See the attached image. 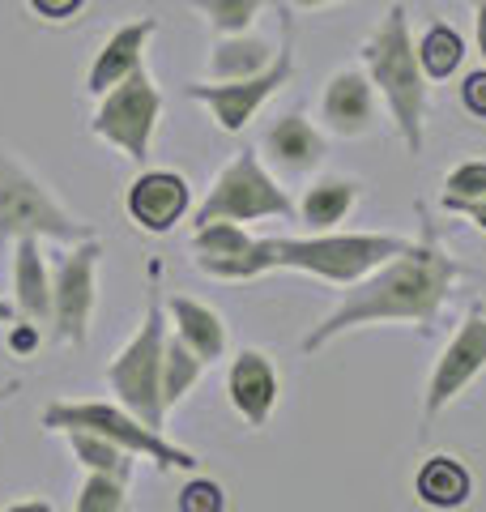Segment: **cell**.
<instances>
[{
    "label": "cell",
    "instance_id": "cell-31",
    "mask_svg": "<svg viewBox=\"0 0 486 512\" xmlns=\"http://www.w3.org/2000/svg\"><path fill=\"white\" fill-rule=\"evenodd\" d=\"M461 103H465V111H469V116L486 120V69L469 73L465 82H461Z\"/></svg>",
    "mask_w": 486,
    "mask_h": 512
},
{
    "label": "cell",
    "instance_id": "cell-35",
    "mask_svg": "<svg viewBox=\"0 0 486 512\" xmlns=\"http://www.w3.org/2000/svg\"><path fill=\"white\" fill-rule=\"evenodd\" d=\"M5 512H56L47 500H22V504H9Z\"/></svg>",
    "mask_w": 486,
    "mask_h": 512
},
{
    "label": "cell",
    "instance_id": "cell-15",
    "mask_svg": "<svg viewBox=\"0 0 486 512\" xmlns=\"http://www.w3.org/2000/svg\"><path fill=\"white\" fill-rule=\"evenodd\" d=\"M226 393L248 427H265L278 406V367L265 350H239L226 372Z\"/></svg>",
    "mask_w": 486,
    "mask_h": 512
},
{
    "label": "cell",
    "instance_id": "cell-10",
    "mask_svg": "<svg viewBox=\"0 0 486 512\" xmlns=\"http://www.w3.org/2000/svg\"><path fill=\"white\" fill-rule=\"evenodd\" d=\"M99 239L69 244L56 256L52 274V342L60 346H86L90 342V316L99 299Z\"/></svg>",
    "mask_w": 486,
    "mask_h": 512
},
{
    "label": "cell",
    "instance_id": "cell-12",
    "mask_svg": "<svg viewBox=\"0 0 486 512\" xmlns=\"http://www.w3.org/2000/svg\"><path fill=\"white\" fill-rule=\"evenodd\" d=\"M124 210L150 235H167L192 210V188L180 171H141L124 192Z\"/></svg>",
    "mask_w": 486,
    "mask_h": 512
},
{
    "label": "cell",
    "instance_id": "cell-18",
    "mask_svg": "<svg viewBox=\"0 0 486 512\" xmlns=\"http://www.w3.org/2000/svg\"><path fill=\"white\" fill-rule=\"evenodd\" d=\"M167 325L171 333L180 338L192 355H197L201 363H214L226 355V320L209 308V303L201 299H188V295H171L167 303Z\"/></svg>",
    "mask_w": 486,
    "mask_h": 512
},
{
    "label": "cell",
    "instance_id": "cell-16",
    "mask_svg": "<svg viewBox=\"0 0 486 512\" xmlns=\"http://www.w3.org/2000/svg\"><path fill=\"white\" fill-rule=\"evenodd\" d=\"M320 111L333 133L359 137L371 128V120H376V86H371V77L359 69L337 73V77H329V86H324Z\"/></svg>",
    "mask_w": 486,
    "mask_h": 512
},
{
    "label": "cell",
    "instance_id": "cell-36",
    "mask_svg": "<svg viewBox=\"0 0 486 512\" xmlns=\"http://www.w3.org/2000/svg\"><path fill=\"white\" fill-rule=\"evenodd\" d=\"M13 320H22L18 308H13V299H0V325H13Z\"/></svg>",
    "mask_w": 486,
    "mask_h": 512
},
{
    "label": "cell",
    "instance_id": "cell-29",
    "mask_svg": "<svg viewBox=\"0 0 486 512\" xmlns=\"http://www.w3.org/2000/svg\"><path fill=\"white\" fill-rule=\"evenodd\" d=\"M180 512H226V491L214 478H192L180 491Z\"/></svg>",
    "mask_w": 486,
    "mask_h": 512
},
{
    "label": "cell",
    "instance_id": "cell-33",
    "mask_svg": "<svg viewBox=\"0 0 486 512\" xmlns=\"http://www.w3.org/2000/svg\"><path fill=\"white\" fill-rule=\"evenodd\" d=\"M9 346L18 350V355H30V350L39 346V325H30V320H26V325H18L9 333Z\"/></svg>",
    "mask_w": 486,
    "mask_h": 512
},
{
    "label": "cell",
    "instance_id": "cell-28",
    "mask_svg": "<svg viewBox=\"0 0 486 512\" xmlns=\"http://www.w3.org/2000/svg\"><path fill=\"white\" fill-rule=\"evenodd\" d=\"M444 201H486V163H482V158L448 171Z\"/></svg>",
    "mask_w": 486,
    "mask_h": 512
},
{
    "label": "cell",
    "instance_id": "cell-17",
    "mask_svg": "<svg viewBox=\"0 0 486 512\" xmlns=\"http://www.w3.org/2000/svg\"><path fill=\"white\" fill-rule=\"evenodd\" d=\"M13 308L30 325H52V278L39 239H13Z\"/></svg>",
    "mask_w": 486,
    "mask_h": 512
},
{
    "label": "cell",
    "instance_id": "cell-27",
    "mask_svg": "<svg viewBox=\"0 0 486 512\" xmlns=\"http://www.w3.org/2000/svg\"><path fill=\"white\" fill-rule=\"evenodd\" d=\"M124 500H128V478L86 474V478H81L73 512H124Z\"/></svg>",
    "mask_w": 486,
    "mask_h": 512
},
{
    "label": "cell",
    "instance_id": "cell-11",
    "mask_svg": "<svg viewBox=\"0 0 486 512\" xmlns=\"http://www.w3.org/2000/svg\"><path fill=\"white\" fill-rule=\"evenodd\" d=\"M482 372H486V316H465L457 325V333H452V342L444 346L431 380H427L423 414L435 419V414L457 402Z\"/></svg>",
    "mask_w": 486,
    "mask_h": 512
},
{
    "label": "cell",
    "instance_id": "cell-5",
    "mask_svg": "<svg viewBox=\"0 0 486 512\" xmlns=\"http://www.w3.org/2000/svg\"><path fill=\"white\" fill-rule=\"evenodd\" d=\"M167 333H171L167 308H162L158 295H150L141 329L107 363V384L116 393V402L154 431H162V419H167V402H162V350H167Z\"/></svg>",
    "mask_w": 486,
    "mask_h": 512
},
{
    "label": "cell",
    "instance_id": "cell-20",
    "mask_svg": "<svg viewBox=\"0 0 486 512\" xmlns=\"http://www.w3.org/2000/svg\"><path fill=\"white\" fill-rule=\"evenodd\" d=\"M414 491L418 500H423L427 508H461L469 504V495H474V474H469L457 457H427L423 470H418L414 478Z\"/></svg>",
    "mask_w": 486,
    "mask_h": 512
},
{
    "label": "cell",
    "instance_id": "cell-30",
    "mask_svg": "<svg viewBox=\"0 0 486 512\" xmlns=\"http://www.w3.org/2000/svg\"><path fill=\"white\" fill-rule=\"evenodd\" d=\"M26 5L43 22H69V18H77V13L86 9V0H26Z\"/></svg>",
    "mask_w": 486,
    "mask_h": 512
},
{
    "label": "cell",
    "instance_id": "cell-8",
    "mask_svg": "<svg viewBox=\"0 0 486 512\" xmlns=\"http://www.w3.org/2000/svg\"><path fill=\"white\" fill-rule=\"evenodd\" d=\"M158 116H162V90L154 86V73L141 64L133 77H124L116 90H107L99 99L90 133L103 137L107 146H116L133 163H145L158 133Z\"/></svg>",
    "mask_w": 486,
    "mask_h": 512
},
{
    "label": "cell",
    "instance_id": "cell-3",
    "mask_svg": "<svg viewBox=\"0 0 486 512\" xmlns=\"http://www.w3.org/2000/svg\"><path fill=\"white\" fill-rule=\"evenodd\" d=\"M363 64L376 94L393 111V124L410 154H423V124H427V73L418 64L410 39V13L393 5L376 26V35L363 43Z\"/></svg>",
    "mask_w": 486,
    "mask_h": 512
},
{
    "label": "cell",
    "instance_id": "cell-13",
    "mask_svg": "<svg viewBox=\"0 0 486 512\" xmlns=\"http://www.w3.org/2000/svg\"><path fill=\"white\" fill-rule=\"evenodd\" d=\"M154 30H158L154 18H137V22H128L120 30H111V35L103 39V47L94 52L90 69H86V94L103 99V94L116 90L124 77H133L145 64V43L154 39Z\"/></svg>",
    "mask_w": 486,
    "mask_h": 512
},
{
    "label": "cell",
    "instance_id": "cell-34",
    "mask_svg": "<svg viewBox=\"0 0 486 512\" xmlns=\"http://www.w3.org/2000/svg\"><path fill=\"white\" fill-rule=\"evenodd\" d=\"M474 30H478V52L486 60V0H478V13H474Z\"/></svg>",
    "mask_w": 486,
    "mask_h": 512
},
{
    "label": "cell",
    "instance_id": "cell-1",
    "mask_svg": "<svg viewBox=\"0 0 486 512\" xmlns=\"http://www.w3.org/2000/svg\"><path fill=\"white\" fill-rule=\"evenodd\" d=\"M457 278H461V265L448 256L440 235L427 222L418 244H405V252H397L376 274H367L363 282L350 286L342 308L329 312L303 338V355H316L320 346H329L350 329L384 325V320H410L418 329H431L435 316L444 312V299Z\"/></svg>",
    "mask_w": 486,
    "mask_h": 512
},
{
    "label": "cell",
    "instance_id": "cell-14",
    "mask_svg": "<svg viewBox=\"0 0 486 512\" xmlns=\"http://www.w3.org/2000/svg\"><path fill=\"white\" fill-rule=\"evenodd\" d=\"M252 252H256V235H248L239 222H209V227H197V235H192V261H197V269L222 282L256 278Z\"/></svg>",
    "mask_w": 486,
    "mask_h": 512
},
{
    "label": "cell",
    "instance_id": "cell-7",
    "mask_svg": "<svg viewBox=\"0 0 486 512\" xmlns=\"http://www.w3.org/2000/svg\"><path fill=\"white\" fill-rule=\"evenodd\" d=\"M261 218H295V201L286 197V188L265 171L256 150H239L231 163L218 171V180L209 184L205 201L197 205V227L209 222H261Z\"/></svg>",
    "mask_w": 486,
    "mask_h": 512
},
{
    "label": "cell",
    "instance_id": "cell-22",
    "mask_svg": "<svg viewBox=\"0 0 486 512\" xmlns=\"http://www.w3.org/2000/svg\"><path fill=\"white\" fill-rule=\"evenodd\" d=\"M354 201H359V184L354 180H316L312 188L303 192V205H299V218L307 222V231L312 235H324L333 231L337 222H346V214L354 210Z\"/></svg>",
    "mask_w": 486,
    "mask_h": 512
},
{
    "label": "cell",
    "instance_id": "cell-19",
    "mask_svg": "<svg viewBox=\"0 0 486 512\" xmlns=\"http://www.w3.org/2000/svg\"><path fill=\"white\" fill-rule=\"evenodd\" d=\"M265 158L273 167H282L290 175H303V171H312L320 167V158H324V137L312 128V120H303V116H278L273 120V128L265 133Z\"/></svg>",
    "mask_w": 486,
    "mask_h": 512
},
{
    "label": "cell",
    "instance_id": "cell-23",
    "mask_svg": "<svg viewBox=\"0 0 486 512\" xmlns=\"http://www.w3.org/2000/svg\"><path fill=\"white\" fill-rule=\"evenodd\" d=\"M64 440H69L77 466L86 474H111V478H133V457L124 453L120 444H111L103 436H94V431H64Z\"/></svg>",
    "mask_w": 486,
    "mask_h": 512
},
{
    "label": "cell",
    "instance_id": "cell-4",
    "mask_svg": "<svg viewBox=\"0 0 486 512\" xmlns=\"http://www.w3.org/2000/svg\"><path fill=\"white\" fill-rule=\"evenodd\" d=\"M52 239L86 244L94 227L64 210V201L13 154H0V239Z\"/></svg>",
    "mask_w": 486,
    "mask_h": 512
},
{
    "label": "cell",
    "instance_id": "cell-9",
    "mask_svg": "<svg viewBox=\"0 0 486 512\" xmlns=\"http://www.w3.org/2000/svg\"><path fill=\"white\" fill-rule=\"evenodd\" d=\"M290 77H295V26H290V18H282V47L265 73L243 77V82H192V86H184V94L192 103L209 107V116L218 120L222 133H243L248 120L290 82Z\"/></svg>",
    "mask_w": 486,
    "mask_h": 512
},
{
    "label": "cell",
    "instance_id": "cell-25",
    "mask_svg": "<svg viewBox=\"0 0 486 512\" xmlns=\"http://www.w3.org/2000/svg\"><path fill=\"white\" fill-rule=\"evenodd\" d=\"M414 52H418V64H423V73L431 77V82H444V77H452V73L461 69L465 43H461V35H457L452 26L435 22L427 35L414 43Z\"/></svg>",
    "mask_w": 486,
    "mask_h": 512
},
{
    "label": "cell",
    "instance_id": "cell-2",
    "mask_svg": "<svg viewBox=\"0 0 486 512\" xmlns=\"http://www.w3.org/2000/svg\"><path fill=\"white\" fill-rule=\"evenodd\" d=\"M397 252H405L401 235H342V231H324V235H269L256 239L252 269L256 278L269 269H299L337 286H354L367 274H376L384 261H393Z\"/></svg>",
    "mask_w": 486,
    "mask_h": 512
},
{
    "label": "cell",
    "instance_id": "cell-6",
    "mask_svg": "<svg viewBox=\"0 0 486 512\" xmlns=\"http://www.w3.org/2000/svg\"><path fill=\"white\" fill-rule=\"evenodd\" d=\"M47 431H94L111 444H120L128 457H150L158 470H197V453L171 444L162 431L145 427L137 414H128L120 402H52L43 410Z\"/></svg>",
    "mask_w": 486,
    "mask_h": 512
},
{
    "label": "cell",
    "instance_id": "cell-37",
    "mask_svg": "<svg viewBox=\"0 0 486 512\" xmlns=\"http://www.w3.org/2000/svg\"><path fill=\"white\" fill-rule=\"evenodd\" d=\"M295 9H324V5H333V0H290Z\"/></svg>",
    "mask_w": 486,
    "mask_h": 512
},
{
    "label": "cell",
    "instance_id": "cell-21",
    "mask_svg": "<svg viewBox=\"0 0 486 512\" xmlns=\"http://www.w3.org/2000/svg\"><path fill=\"white\" fill-rule=\"evenodd\" d=\"M273 47L261 35H222L209 52V77L214 82H243V77H256L273 64Z\"/></svg>",
    "mask_w": 486,
    "mask_h": 512
},
{
    "label": "cell",
    "instance_id": "cell-24",
    "mask_svg": "<svg viewBox=\"0 0 486 512\" xmlns=\"http://www.w3.org/2000/svg\"><path fill=\"white\" fill-rule=\"evenodd\" d=\"M201 372H205V363L192 355L175 333H167V350H162V402H167V410L180 406L184 397L197 389Z\"/></svg>",
    "mask_w": 486,
    "mask_h": 512
},
{
    "label": "cell",
    "instance_id": "cell-38",
    "mask_svg": "<svg viewBox=\"0 0 486 512\" xmlns=\"http://www.w3.org/2000/svg\"><path fill=\"white\" fill-rule=\"evenodd\" d=\"M9 393H18V384H0V402H5Z\"/></svg>",
    "mask_w": 486,
    "mask_h": 512
},
{
    "label": "cell",
    "instance_id": "cell-26",
    "mask_svg": "<svg viewBox=\"0 0 486 512\" xmlns=\"http://www.w3.org/2000/svg\"><path fill=\"white\" fill-rule=\"evenodd\" d=\"M201 18L218 30V35H248V26L256 22L269 0H188Z\"/></svg>",
    "mask_w": 486,
    "mask_h": 512
},
{
    "label": "cell",
    "instance_id": "cell-32",
    "mask_svg": "<svg viewBox=\"0 0 486 512\" xmlns=\"http://www.w3.org/2000/svg\"><path fill=\"white\" fill-rule=\"evenodd\" d=\"M444 210H452V214H465V218L474 222L478 231H486V201H444Z\"/></svg>",
    "mask_w": 486,
    "mask_h": 512
}]
</instances>
